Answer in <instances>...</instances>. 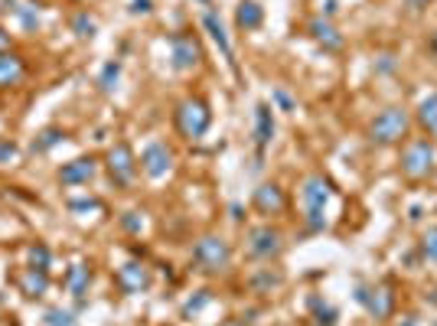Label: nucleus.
Masks as SVG:
<instances>
[{"mask_svg":"<svg viewBox=\"0 0 437 326\" xmlns=\"http://www.w3.org/2000/svg\"><path fill=\"white\" fill-rule=\"evenodd\" d=\"M356 297H359V303H365V307H369V314H372L375 320H382V316L388 314V307H392V294H388L385 287L372 290V294H369L365 287H359V294H356Z\"/></svg>","mask_w":437,"mask_h":326,"instance_id":"f3484780","label":"nucleus"},{"mask_svg":"<svg viewBox=\"0 0 437 326\" xmlns=\"http://www.w3.org/2000/svg\"><path fill=\"white\" fill-rule=\"evenodd\" d=\"M20 290H23L26 297H43L50 290V274L43 268H30L23 274V281H20Z\"/></svg>","mask_w":437,"mask_h":326,"instance_id":"aec40b11","label":"nucleus"},{"mask_svg":"<svg viewBox=\"0 0 437 326\" xmlns=\"http://www.w3.org/2000/svg\"><path fill=\"white\" fill-rule=\"evenodd\" d=\"M134 170H138V163H134V153L127 147L125 140H118L111 151H108V173L118 186H131L134 183Z\"/></svg>","mask_w":437,"mask_h":326,"instance_id":"423d86ee","label":"nucleus"},{"mask_svg":"<svg viewBox=\"0 0 437 326\" xmlns=\"http://www.w3.org/2000/svg\"><path fill=\"white\" fill-rule=\"evenodd\" d=\"M13 157H17V144H10V140H0V163H10Z\"/></svg>","mask_w":437,"mask_h":326,"instance_id":"c85d7f7f","label":"nucleus"},{"mask_svg":"<svg viewBox=\"0 0 437 326\" xmlns=\"http://www.w3.org/2000/svg\"><path fill=\"white\" fill-rule=\"evenodd\" d=\"M437 153H434V144L431 140H412L405 153H401V173L418 180V176H427L431 166H434Z\"/></svg>","mask_w":437,"mask_h":326,"instance_id":"39448f33","label":"nucleus"},{"mask_svg":"<svg viewBox=\"0 0 437 326\" xmlns=\"http://www.w3.org/2000/svg\"><path fill=\"white\" fill-rule=\"evenodd\" d=\"M88 281H92V274H88L85 264H72V268L65 271V290H69L72 297H78V301L88 294Z\"/></svg>","mask_w":437,"mask_h":326,"instance_id":"412c9836","label":"nucleus"},{"mask_svg":"<svg viewBox=\"0 0 437 326\" xmlns=\"http://www.w3.org/2000/svg\"><path fill=\"white\" fill-rule=\"evenodd\" d=\"M26 76V65L23 59L10 50H0V88H10V85H20Z\"/></svg>","mask_w":437,"mask_h":326,"instance_id":"f8f14e48","label":"nucleus"},{"mask_svg":"<svg viewBox=\"0 0 437 326\" xmlns=\"http://www.w3.org/2000/svg\"><path fill=\"white\" fill-rule=\"evenodd\" d=\"M131 10H134V13H150V0H134V3H131Z\"/></svg>","mask_w":437,"mask_h":326,"instance_id":"473e14b6","label":"nucleus"},{"mask_svg":"<svg viewBox=\"0 0 437 326\" xmlns=\"http://www.w3.org/2000/svg\"><path fill=\"white\" fill-rule=\"evenodd\" d=\"M235 23L238 30H258L264 23V7L258 0H242L235 10Z\"/></svg>","mask_w":437,"mask_h":326,"instance_id":"dca6fc26","label":"nucleus"},{"mask_svg":"<svg viewBox=\"0 0 437 326\" xmlns=\"http://www.w3.org/2000/svg\"><path fill=\"white\" fill-rule=\"evenodd\" d=\"M431 50H434V52H437V33H434V39H431Z\"/></svg>","mask_w":437,"mask_h":326,"instance_id":"f704fd0d","label":"nucleus"},{"mask_svg":"<svg viewBox=\"0 0 437 326\" xmlns=\"http://www.w3.org/2000/svg\"><path fill=\"white\" fill-rule=\"evenodd\" d=\"M3 10L13 13L26 33H33L39 26V3H33V0H3Z\"/></svg>","mask_w":437,"mask_h":326,"instance_id":"ddd939ff","label":"nucleus"},{"mask_svg":"<svg viewBox=\"0 0 437 326\" xmlns=\"http://www.w3.org/2000/svg\"><path fill=\"white\" fill-rule=\"evenodd\" d=\"M95 206H98L95 199H72V202H69V209H72V213H85V209H95Z\"/></svg>","mask_w":437,"mask_h":326,"instance_id":"7c9ffc66","label":"nucleus"},{"mask_svg":"<svg viewBox=\"0 0 437 326\" xmlns=\"http://www.w3.org/2000/svg\"><path fill=\"white\" fill-rule=\"evenodd\" d=\"M330 199V183H326L323 176H307L303 183H300V202H303V213H307V228L310 232H320L326 226L323 219V206Z\"/></svg>","mask_w":437,"mask_h":326,"instance_id":"f257e3e1","label":"nucleus"},{"mask_svg":"<svg viewBox=\"0 0 437 326\" xmlns=\"http://www.w3.org/2000/svg\"><path fill=\"white\" fill-rule=\"evenodd\" d=\"M421 254L427 261H437V228H431L425 239H421Z\"/></svg>","mask_w":437,"mask_h":326,"instance_id":"cd10ccee","label":"nucleus"},{"mask_svg":"<svg viewBox=\"0 0 437 326\" xmlns=\"http://www.w3.org/2000/svg\"><path fill=\"white\" fill-rule=\"evenodd\" d=\"M118 284L125 294H138L144 284H147V271L140 268V264H125L121 271H118Z\"/></svg>","mask_w":437,"mask_h":326,"instance_id":"6ab92c4d","label":"nucleus"},{"mask_svg":"<svg viewBox=\"0 0 437 326\" xmlns=\"http://www.w3.org/2000/svg\"><path fill=\"white\" fill-rule=\"evenodd\" d=\"M56 144H63V131L50 127V131H43V134L33 140V151H36V153H46V151H52Z\"/></svg>","mask_w":437,"mask_h":326,"instance_id":"b1692460","label":"nucleus"},{"mask_svg":"<svg viewBox=\"0 0 437 326\" xmlns=\"http://www.w3.org/2000/svg\"><path fill=\"white\" fill-rule=\"evenodd\" d=\"M418 121H421V127H425L427 134H437V91H431V95L421 101Z\"/></svg>","mask_w":437,"mask_h":326,"instance_id":"4be33fe9","label":"nucleus"},{"mask_svg":"<svg viewBox=\"0 0 437 326\" xmlns=\"http://www.w3.org/2000/svg\"><path fill=\"white\" fill-rule=\"evenodd\" d=\"M412 3H425V0H412Z\"/></svg>","mask_w":437,"mask_h":326,"instance_id":"c9c22d12","label":"nucleus"},{"mask_svg":"<svg viewBox=\"0 0 437 326\" xmlns=\"http://www.w3.org/2000/svg\"><path fill=\"white\" fill-rule=\"evenodd\" d=\"M95 30H98V23L88 17V10H78L72 17V33L78 39H92V36H95Z\"/></svg>","mask_w":437,"mask_h":326,"instance_id":"5701e85b","label":"nucleus"},{"mask_svg":"<svg viewBox=\"0 0 437 326\" xmlns=\"http://www.w3.org/2000/svg\"><path fill=\"white\" fill-rule=\"evenodd\" d=\"M275 101L281 105V108H284V111H294V98H290L284 88H275Z\"/></svg>","mask_w":437,"mask_h":326,"instance_id":"c756f323","label":"nucleus"},{"mask_svg":"<svg viewBox=\"0 0 437 326\" xmlns=\"http://www.w3.org/2000/svg\"><path fill=\"white\" fill-rule=\"evenodd\" d=\"M248 251L255 258H275V254H281V232L271 226L255 228L248 235Z\"/></svg>","mask_w":437,"mask_h":326,"instance_id":"1a4fd4ad","label":"nucleus"},{"mask_svg":"<svg viewBox=\"0 0 437 326\" xmlns=\"http://www.w3.org/2000/svg\"><path fill=\"white\" fill-rule=\"evenodd\" d=\"M202 26L209 30V36L219 43V50H222V56L232 63V43H228V33H225V26H222V20L215 17V10H206L202 13Z\"/></svg>","mask_w":437,"mask_h":326,"instance_id":"a211bd4d","label":"nucleus"},{"mask_svg":"<svg viewBox=\"0 0 437 326\" xmlns=\"http://www.w3.org/2000/svg\"><path fill=\"white\" fill-rule=\"evenodd\" d=\"M307 30H310V36L317 39L323 50H330V52L343 50V36L337 33V26H333V23H326V20H310Z\"/></svg>","mask_w":437,"mask_h":326,"instance_id":"4468645a","label":"nucleus"},{"mask_svg":"<svg viewBox=\"0 0 437 326\" xmlns=\"http://www.w3.org/2000/svg\"><path fill=\"white\" fill-rule=\"evenodd\" d=\"M125 228H131V232H140V222H138V213H125Z\"/></svg>","mask_w":437,"mask_h":326,"instance_id":"2f4dec72","label":"nucleus"},{"mask_svg":"<svg viewBox=\"0 0 437 326\" xmlns=\"http://www.w3.org/2000/svg\"><path fill=\"white\" fill-rule=\"evenodd\" d=\"M170 56H173V69L186 72V69H193L202 59V50H200V43H196V36L176 33V36H170Z\"/></svg>","mask_w":437,"mask_h":326,"instance_id":"6e6552de","label":"nucleus"},{"mask_svg":"<svg viewBox=\"0 0 437 326\" xmlns=\"http://www.w3.org/2000/svg\"><path fill=\"white\" fill-rule=\"evenodd\" d=\"M170 166H173V153H170V147H167V144L153 140V144H147V147H144V153H140V170H144L150 180H160V176H167V173H170Z\"/></svg>","mask_w":437,"mask_h":326,"instance_id":"0eeeda50","label":"nucleus"},{"mask_svg":"<svg viewBox=\"0 0 437 326\" xmlns=\"http://www.w3.org/2000/svg\"><path fill=\"white\" fill-rule=\"evenodd\" d=\"M275 138V114H271V105H258L255 108V140H258V147H268Z\"/></svg>","mask_w":437,"mask_h":326,"instance_id":"2eb2a0df","label":"nucleus"},{"mask_svg":"<svg viewBox=\"0 0 437 326\" xmlns=\"http://www.w3.org/2000/svg\"><path fill=\"white\" fill-rule=\"evenodd\" d=\"M251 202H255V209L262 215H275L284 209V193H281V186H275V183H264V186L255 189Z\"/></svg>","mask_w":437,"mask_h":326,"instance_id":"9b49d317","label":"nucleus"},{"mask_svg":"<svg viewBox=\"0 0 437 326\" xmlns=\"http://www.w3.org/2000/svg\"><path fill=\"white\" fill-rule=\"evenodd\" d=\"M176 127L186 140H200L209 131V108L200 98H183L176 105Z\"/></svg>","mask_w":437,"mask_h":326,"instance_id":"f03ea898","label":"nucleus"},{"mask_svg":"<svg viewBox=\"0 0 437 326\" xmlns=\"http://www.w3.org/2000/svg\"><path fill=\"white\" fill-rule=\"evenodd\" d=\"M405 131H408V111L385 108V111L375 114V121L369 124V138L375 144H395V140L405 138Z\"/></svg>","mask_w":437,"mask_h":326,"instance_id":"20e7f679","label":"nucleus"},{"mask_svg":"<svg viewBox=\"0 0 437 326\" xmlns=\"http://www.w3.org/2000/svg\"><path fill=\"white\" fill-rule=\"evenodd\" d=\"M7 46H10V33H3V30H0V50H7Z\"/></svg>","mask_w":437,"mask_h":326,"instance_id":"72a5a7b5","label":"nucleus"},{"mask_svg":"<svg viewBox=\"0 0 437 326\" xmlns=\"http://www.w3.org/2000/svg\"><path fill=\"white\" fill-rule=\"evenodd\" d=\"M46 326H75V316L69 314V310H59V307H56V310L46 314Z\"/></svg>","mask_w":437,"mask_h":326,"instance_id":"bb28decb","label":"nucleus"},{"mask_svg":"<svg viewBox=\"0 0 437 326\" xmlns=\"http://www.w3.org/2000/svg\"><path fill=\"white\" fill-rule=\"evenodd\" d=\"M30 261H33V268H43V271H50L52 264V251L43 245V241H36L33 248H30Z\"/></svg>","mask_w":437,"mask_h":326,"instance_id":"a878e982","label":"nucleus"},{"mask_svg":"<svg viewBox=\"0 0 437 326\" xmlns=\"http://www.w3.org/2000/svg\"><path fill=\"white\" fill-rule=\"evenodd\" d=\"M95 160L92 157H78V160H69L63 163V170H59V183L63 186H85L88 180L95 176Z\"/></svg>","mask_w":437,"mask_h":326,"instance_id":"9d476101","label":"nucleus"},{"mask_svg":"<svg viewBox=\"0 0 437 326\" xmlns=\"http://www.w3.org/2000/svg\"><path fill=\"white\" fill-rule=\"evenodd\" d=\"M78 3H82V0H78Z\"/></svg>","mask_w":437,"mask_h":326,"instance_id":"e433bc0d","label":"nucleus"},{"mask_svg":"<svg viewBox=\"0 0 437 326\" xmlns=\"http://www.w3.org/2000/svg\"><path fill=\"white\" fill-rule=\"evenodd\" d=\"M193 261L200 264L202 271H222L232 261V248L222 235H202L196 245H193Z\"/></svg>","mask_w":437,"mask_h":326,"instance_id":"7ed1b4c3","label":"nucleus"},{"mask_svg":"<svg viewBox=\"0 0 437 326\" xmlns=\"http://www.w3.org/2000/svg\"><path fill=\"white\" fill-rule=\"evenodd\" d=\"M118 76H121V63H105V69L98 76V88L101 91H111L118 85Z\"/></svg>","mask_w":437,"mask_h":326,"instance_id":"393cba45","label":"nucleus"}]
</instances>
